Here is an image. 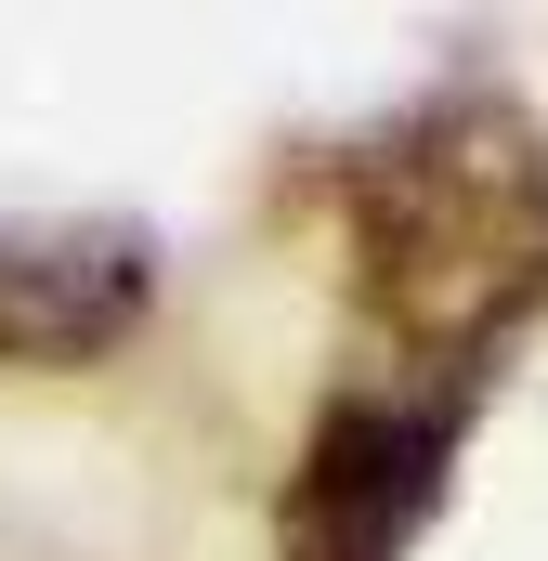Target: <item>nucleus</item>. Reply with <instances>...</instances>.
Here are the masks:
<instances>
[{
	"label": "nucleus",
	"mask_w": 548,
	"mask_h": 561,
	"mask_svg": "<svg viewBox=\"0 0 548 561\" xmlns=\"http://www.w3.org/2000/svg\"><path fill=\"white\" fill-rule=\"evenodd\" d=\"M157 300V236L105 209H0V366H92Z\"/></svg>",
	"instance_id": "3"
},
{
	"label": "nucleus",
	"mask_w": 548,
	"mask_h": 561,
	"mask_svg": "<svg viewBox=\"0 0 548 561\" xmlns=\"http://www.w3.org/2000/svg\"><path fill=\"white\" fill-rule=\"evenodd\" d=\"M470 419H483V392H457V379H406V366L340 379L274 483V561H418V536L457 496Z\"/></svg>",
	"instance_id": "2"
},
{
	"label": "nucleus",
	"mask_w": 548,
	"mask_h": 561,
	"mask_svg": "<svg viewBox=\"0 0 548 561\" xmlns=\"http://www.w3.org/2000/svg\"><path fill=\"white\" fill-rule=\"evenodd\" d=\"M327 209L353 313L392 340L406 379L483 392L496 353L548 313V131L483 79H444L392 131H366L327 170Z\"/></svg>",
	"instance_id": "1"
}]
</instances>
